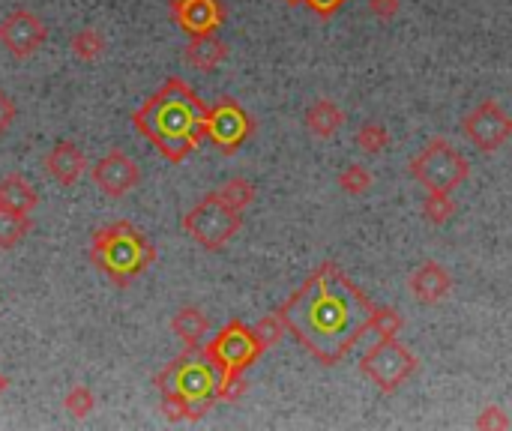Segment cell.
<instances>
[{"label":"cell","instance_id":"obj_1","mask_svg":"<svg viewBox=\"0 0 512 431\" xmlns=\"http://www.w3.org/2000/svg\"><path fill=\"white\" fill-rule=\"evenodd\" d=\"M372 312V300L336 264H321L279 309L285 327L324 366L342 363L357 348Z\"/></svg>","mask_w":512,"mask_h":431},{"label":"cell","instance_id":"obj_2","mask_svg":"<svg viewBox=\"0 0 512 431\" xmlns=\"http://www.w3.org/2000/svg\"><path fill=\"white\" fill-rule=\"evenodd\" d=\"M135 126L156 141L162 156L180 162L195 150L201 135H207V108L183 81H168L162 93L135 114Z\"/></svg>","mask_w":512,"mask_h":431},{"label":"cell","instance_id":"obj_3","mask_svg":"<svg viewBox=\"0 0 512 431\" xmlns=\"http://www.w3.org/2000/svg\"><path fill=\"white\" fill-rule=\"evenodd\" d=\"M93 261L117 282V285H126L135 273H141L147 264H153L156 252L153 246L135 234L129 225H111V228H102L96 237H93V249H90Z\"/></svg>","mask_w":512,"mask_h":431},{"label":"cell","instance_id":"obj_4","mask_svg":"<svg viewBox=\"0 0 512 431\" xmlns=\"http://www.w3.org/2000/svg\"><path fill=\"white\" fill-rule=\"evenodd\" d=\"M411 174L429 192H453L468 177V159L450 141L435 138L411 159Z\"/></svg>","mask_w":512,"mask_h":431},{"label":"cell","instance_id":"obj_5","mask_svg":"<svg viewBox=\"0 0 512 431\" xmlns=\"http://www.w3.org/2000/svg\"><path fill=\"white\" fill-rule=\"evenodd\" d=\"M264 345L258 342L255 330L243 327V324H228L207 348V360L219 369V384H228L234 378L243 375V369H249L258 357H261Z\"/></svg>","mask_w":512,"mask_h":431},{"label":"cell","instance_id":"obj_6","mask_svg":"<svg viewBox=\"0 0 512 431\" xmlns=\"http://www.w3.org/2000/svg\"><path fill=\"white\" fill-rule=\"evenodd\" d=\"M213 369H216V366L207 360V354L198 357V360L180 357L165 375H159V384H165L162 390H177V393H183V396L195 405V411H198V417H201V414L213 405L216 390H219V378H216Z\"/></svg>","mask_w":512,"mask_h":431},{"label":"cell","instance_id":"obj_7","mask_svg":"<svg viewBox=\"0 0 512 431\" xmlns=\"http://www.w3.org/2000/svg\"><path fill=\"white\" fill-rule=\"evenodd\" d=\"M183 228L204 246V249H222L240 228V213L231 210L216 192H210L195 210L186 213Z\"/></svg>","mask_w":512,"mask_h":431},{"label":"cell","instance_id":"obj_8","mask_svg":"<svg viewBox=\"0 0 512 431\" xmlns=\"http://www.w3.org/2000/svg\"><path fill=\"white\" fill-rule=\"evenodd\" d=\"M360 372L381 390L393 393L399 390L414 372H417V357L399 342V339H381L360 363Z\"/></svg>","mask_w":512,"mask_h":431},{"label":"cell","instance_id":"obj_9","mask_svg":"<svg viewBox=\"0 0 512 431\" xmlns=\"http://www.w3.org/2000/svg\"><path fill=\"white\" fill-rule=\"evenodd\" d=\"M462 132L480 147V150H498L512 138V117L495 102V99H483L465 120H462Z\"/></svg>","mask_w":512,"mask_h":431},{"label":"cell","instance_id":"obj_10","mask_svg":"<svg viewBox=\"0 0 512 431\" xmlns=\"http://www.w3.org/2000/svg\"><path fill=\"white\" fill-rule=\"evenodd\" d=\"M45 36H48V27L30 9H15L0 21V42L15 57H30L33 51H39Z\"/></svg>","mask_w":512,"mask_h":431},{"label":"cell","instance_id":"obj_11","mask_svg":"<svg viewBox=\"0 0 512 431\" xmlns=\"http://www.w3.org/2000/svg\"><path fill=\"white\" fill-rule=\"evenodd\" d=\"M252 132V120L234 99H222L216 108L207 111V135L222 147V150H237L246 135Z\"/></svg>","mask_w":512,"mask_h":431},{"label":"cell","instance_id":"obj_12","mask_svg":"<svg viewBox=\"0 0 512 431\" xmlns=\"http://www.w3.org/2000/svg\"><path fill=\"white\" fill-rule=\"evenodd\" d=\"M138 165L126 156V153H120V150H111L96 168H93V180H96V186L105 192V195H111V198H120V195H126L129 189H135L138 186Z\"/></svg>","mask_w":512,"mask_h":431},{"label":"cell","instance_id":"obj_13","mask_svg":"<svg viewBox=\"0 0 512 431\" xmlns=\"http://www.w3.org/2000/svg\"><path fill=\"white\" fill-rule=\"evenodd\" d=\"M171 12L192 36L216 33V27L225 21V6L219 0H171Z\"/></svg>","mask_w":512,"mask_h":431},{"label":"cell","instance_id":"obj_14","mask_svg":"<svg viewBox=\"0 0 512 431\" xmlns=\"http://www.w3.org/2000/svg\"><path fill=\"white\" fill-rule=\"evenodd\" d=\"M450 288H453V279L450 273L435 264V261H426L414 270L411 276V294L423 303V306H438L441 300L450 297Z\"/></svg>","mask_w":512,"mask_h":431},{"label":"cell","instance_id":"obj_15","mask_svg":"<svg viewBox=\"0 0 512 431\" xmlns=\"http://www.w3.org/2000/svg\"><path fill=\"white\" fill-rule=\"evenodd\" d=\"M45 168H48V174H51L60 186H75V183L81 180L87 162H84V153H81L75 144L60 141V144H54V147L48 150Z\"/></svg>","mask_w":512,"mask_h":431},{"label":"cell","instance_id":"obj_16","mask_svg":"<svg viewBox=\"0 0 512 431\" xmlns=\"http://www.w3.org/2000/svg\"><path fill=\"white\" fill-rule=\"evenodd\" d=\"M225 57H228V45H225L216 33L192 36V42L186 45V60H189L195 69H201V72L216 69Z\"/></svg>","mask_w":512,"mask_h":431},{"label":"cell","instance_id":"obj_17","mask_svg":"<svg viewBox=\"0 0 512 431\" xmlns=\"http://www.w3.org/2000/svg\"><path fill=\"white\" fill-rule=\"evenodd\" d=\"M342 123H345V111L333 99H318L306 111V126L318 138H330L333 132H339Z\"/></svg>","mask_w":512,"mask_h":431},{"label":"cell","instance_id":"obj_18","mask_svg":"<svg viewBox=\"0 0 512 431\" xmlns=\"http://www.w3.org/2000/svg\"><path fill=\"white\" fill-rule=\"evenodd\" d=\"M36 201H39L36 189H33L24 177L12 174V177H6V180L0 183V210L27 213V216H30V210L36 207Z\"/></svg>","mask_w":512,"mask_h":431},{"label":"cell","instance_id":"obj_19","mask_svg":"<svg viewBox=\"0 0 512 431\" xmlns=\"http://www.w3.org/2000/svg\"><path fill=\"white\" fill-rule=\"evenodd\" d=\"M171 330L177 333V339H180L183 345L195 348V345H198V342L207 336L210 324H207V318H204V312H201V309H195V306H186V309H180V312L174 315V321H171Z\"/></svg>","mask_w":512,"mask_h":431},{"label":"cell","instance_id":"obj_20","mask_svg":"<svg viewBox=\"0 0 512 431\" xmlns=\"http://www.w3.org/2000/svg\"><path fill=\"white\" fill-rule=\"evenodd\" d=\"M102 51H105V36H102L96 27H84V30H78V33L72 36V54H75L78 60L93 63V60L102 57Z\"/></svg>","mask_w":512,"mask_h":431},{"label":"cell","instance_id":"obj_21","mask_svg":"<svg viewBox=\"0 0 512 431\" xmlns=\"http://www.w3.org/2000/svg\"><path fill=\"white\" fill-rule=\"evenodd\" d=\"M30 231V219L27 213H12V210H0V249H12L15 243H21Z\"/></svg>","mask_w":512,"mask_h":431},{"label":"cell","instance_id":"obj_22","mask_svg":"<svg viewBox=\"0 0 512 431\" xmlns=\"http://www.w3.org/2000/svg\"><path fill=\"white\" fill-rule=\"evenodd\" d=\"M231 210H237V213H243L249 204H252V198H255V186L249 183V180H228L219 192H216Z\"/></svg>","mask_w":512,"mask_h":431},{"label":"cell","instance_id":"obj_23","mask_svg":"<svg viewBox=\"0 0 512 431\" xmlns=\"http://www.w3.org/2000/svg\"><path fill=\"white\" fill-rule=\"evenodd\" d=\"M423 216L432 222V225H444L456 216V204L450 198V192H429L426 201H423Z\"/></svg>","mask_w":512,"mask_h":431},{"label":"cell","instance_id":"obj_24","mask_svg":"<svg viewBox=\"0 0 512 431\" xmlns=\"http://www.w3.org/2000/svg\"><path fill=\"white\" fill-rule=\"evenodd\" d=\"M162 414L171 420V423H180V420H198V411L195 405L177 393V390H165V399H162Z\"/></svg>","mask_w":512,"mask_h":431},{"label":"cell","instance_id":"obj_25","mask_svg":"<svg viewBox=\"0 0 512 431\" xmlns=\"http://www.w3.org/2000/svg\"><path fill=\"white\" fill-rule=\"evenodd\" d=\"M402 315L396 309H375L372 312V321H369V330L378 336V339H396L399 330H402Z\"/></svg>","mask_w":512,"mask_h":431},{"label":"cell","instance_id":"obj_26","mask_svg":"<svg viewBox=\"0 0 512 431\" xmlns=\"http://www.w3.org/2000/svg\"><path fill=\"white\" fill-rule=\"evenodd\" d=\"M387 141H390V135L381 123H363L357 132V147L369 156H378L387 147Z\"/></svg>","mask_w":512,"mask_h":431},{"label":"cell","instance_id":"obj_27","mask_svg":"<svg viewBox=\"0 0 512 431\" xmlns=\"http://www.w3.org/2000/svg\"><path fill=\"white\" fill-rule=\"evenodd\" d=\"M63 408H66L75 420H84V417L96 408V396H93L84 384H78V387H72L69 396L63 399Z\"/></svg>","mask_w":512,"mask_h":431},{"label":"cell","instance_id":"obj_28","mask_svg":"<svg viewBox=\"0 0 512 431\" xmlns=\"http://www.w3.org/2000/svg\"><path fill=\"white\" fill-rule=\"evenodd\" d=\"M252 330H255L258 342H261L264 348H270V345H276V342H279V339L285 336V330H288V327H285L282 315L276 312V315H267V318H261V321H258V324L252 327Z\"/></svg>","mask_w":512,"mask_h":431},{"label":"cell","instance_id":"obj_29","mask_svg":"<svg viewBox=\"0 0 512 431\" xmlns=\"http://www.w3.org/2000/svg\"><path fill=\"white\" fill-rule=\"evenodd\" d=\"M339 186L348 192V195H363L369 186H372V174L363 168V165H351L339 174Z\"/></svg>","mask_w":512,"mask_h":431},{"label":"cell","instance_id":"obj_30","mask_svg":"<svg viewBox=\"0 0 512 431\" xmlns=\"http://www.w3.org/2000/svg\"><path fill=\"white\" fill-rule=\"evenodd\" d=\"M480 431H495V429H510L512 420L507 417V411L504 408H498V405H489L480 417H477V423H474Z\"/></svg>","mask_w":512,"mask_h":431},{"label":"cell","instance_id":"obj_31","mask_svg":"<svg viewBox=\"0 0 512 431\" xmlns=\"http://www.w3.org/2000/svg\"><path fill=\"white\" fill-rule=\"evenodd\" d=\"M369 12L381 21H390L399 12V0H369Z\"/></svg>","mask_w":512,"mask_h":431},{"label":"cell","instance_id":"obj_32","mask_svg":"<svg viewBox=\"0 0 512 431\" xmlns=\"http://www.w3.org/2000/svg\"><path fill=\"white\" fill-rule=\"evenodd\" d=\"M12 123H15V105H12V99L0 90V135H6V132L12 129Z\"/></svg>","mask_w":512,"mask_h":431},{"label":"cell","instance_id":"obj_33","mask_svg":"<svg viewBox=\"0 0 512 431\" xmlns=\"http://www.w3.org/2000/svg\"><path fill=\"white\" fill-rule=\"evenodd\" d=\"M342 3H345V0H306V6H312V12H318L321 18L333 15Z\"/></svg>","mask_w":512,"mask_h":431},{"label":"cell","instance_id":"obj_34","mask_svg":"<svg viewBox=\"0 0 512 431\" xmlns=\"http://www.w3.org/2000/svg\"><path fill=\"white\" fill-rule=\"evenodd\" d=\"M288 6H297V3H306V0H285Z\"/></svg>","mask_w":512,"mask_h":431},{"label":"cell","instance_id":"obj_35","mask_svg":"<svg viewBox=\"0 0 512 431\" xmlns=\"http://www.w3.org/2000/svg\"><path fill=\"white\" fill-rule=\"evenodd\" d=\"M3 390H6V378L0 375V393H3Z\"/></svg>","mask_w":512,"mask_h":431}]
</instances>
